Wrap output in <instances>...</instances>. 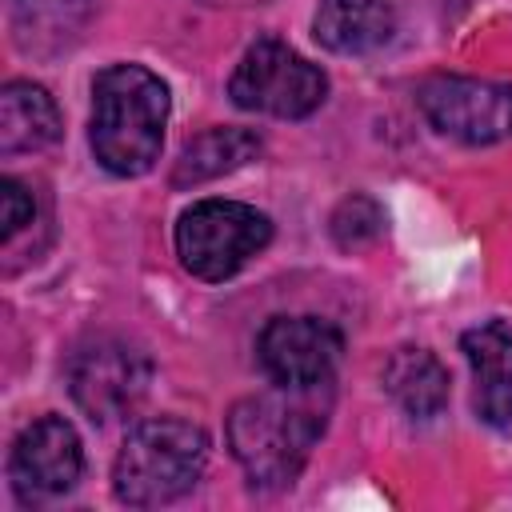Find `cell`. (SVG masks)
I'll list each match as a JSON object with an SVG mask.
<instances>
[{
    "label": "cell",
    "instance_id": "1",
    "mask_svg": "<svg viewBox=\"0 0 512 512\" xmlns=\"http://www.w3.org/2000/svg\"><path fill=\"white\" fill-rule=\"evenodd\" d=\"M320 392H328V384L320 388L276 384L268 392H252L232 404L228 448L256 488H288L304 472L328 420V400H320Z\"/></svg>",
    "mask_w": 512,
    "mask_h": 512
},
{
    "label": "cell",
    "instance_id": "2",
    "mask_svg": "<svg viewBox=\"0 0 512 512\" xmlns=\"http://www.w3.org/2000/svg\"><path fill=\"white\" fill-rule=\"evenodd\" d=\"M168 124V84L144 64H108L92 80V156L112 176L156 164Z\"/></svg>",
    "mask_w": 512,
    "mask_h": 512
},
{
    "label": "cell",
    "instance_id": "3",
    "mask_svg": "<svg viewBox=\"0 0 512 512\" xmlns=\"http://www.w3.org/2000/svg\"><path fill=\"white\" fill-rule=\"evenodd\" d=\"M204 460H208L204 428L176 420V416L140 420L124 436L116 464H112L116 500L132 508L172 504L200 480Z\"/></svg>",
    "mask_w": 512,
    "mask_h": 512
},
{
    "label": "cell",
    "instance_id": "4",
    "mask_svg": "<svg viewBox=\"0 0 512 512\" xmlns=\"http://www.w3.org/2000/svg\"><path fill=\"white\" fill-rule=\"evenodd\" d=\"M272 240V220L240 200H200L176 220V256L196 280H228Z\"/></svg>",
    "mask_w": 512,
    "mask_h": 512
},
{
    "label": "cell",
    "instance_id": "5",
    "mask_svg": "<svg viewBox=\"0 0 512 512\" xmlns=\"http://www.w3.org/2000/svg\"><path fill=\"white\" fill-rule=\"evenodd\" d=\"M324 92H328L324 72L284 40H256L240 56L228 80V96L236 108L264 112L276 120L312 116L324 104Z\"/></svg>",
    "mask_w": 512,
    "mask_h": 512
},
{
    "label": "cell",
    "instance_id": "6",
    "mask_svg": "<svg viewBox=\"0 0 512 512\" xmlns=\"http://www.w3.org/2000/svg\"><path fill=\"white\" fill-rule=\"evenodd\" d=\"M152 380V360L116 336H100L84 348L72 352L68 360V392L80 404V412H88V420L104 424L116 416H128Z\"/></svg>",
    "mask_w": 512,
    "mask_h": 512
},
{
    "label": "cell",
    "instance_id": "7",
    "mask_svg": "<svg viewBox=\"0 0 512 512\" xmlns=\"http://www.w3.org/2000/svg\"><path fill=\"white\" fill-rule=\"evenodd\" d=\"M424 120L464 144H496L512 136V84L476 76H428L416 88Z\"/></svg>",
    "mask_w": 512,
    "mask_h": 512
},
{
    "label": "cell",
    "instance_id": "8",
    "mask_svg": "<svg viewBox=\"0 0 512 512\" xmlns=\"http://www.w3.org/2000/svg\"><path fill=\"white\" fill-rule=\"evenodd\" d=\"M344 336L320 316H272L256 336V360L272 384L320 388L332 384Z\"/></svg>",
    "mask_w": 512,
    "mask_h": 512
},
{
    "label": "cell",
    "instance_id": "9",
    "mask_svg": "<svg viewBox=\"0 0 512 512\" xmlns=\"http://www.w3.org/2000/svg\"><path fill=\"white\" fill-rule=\"evenodd\" d=\"M80 468H84V448H80L76 428L64 416L32 420L16 436L12 456H8V480L24 504L64 496L80 480Z\"/></svg>",
    "mask_w": 512,
    "mask_h": 512
},
{
    "label": "cell",
    "instance_id": "10",
    "mask_svg": "<svg viewBox=\"0 0 512 512\" xmlns=\"http://www.w3.org/2000/svg\"><path fill=\"white\" fill-rule=\"evenodd\" d=\"M472 368L476 416L492 428H512V328L504 320L476 324L460 336Z\"/></svg>",
    "mask_w": 512,
    "mask_h": 512
},
{
    "label": "cell",
    "instance_id": "11",
    "mask_svg": "<svg viewBox=\"0 0 512 512\" xmlns=\"http://www.w3.org/2000/svg\"><path fill=\"white\" fill-rule=\"evenodd\" d=\"M312 32L328 52L360 56L376 52L396 32V12L388 0H320Z\"/></svg>",
    "mask_w": 512,
    "mask_h": 512
},
{
    "label": "cell",
    "instance_id": "12",
    "mask_svg": "<svg viewBox=\"0 0 512 512\" xmlns=\"http://www.w3.org/2000/svg\"><path fill=\"white\" fill-rule=\"evenodd\" d=\"M60 136V112L48 88L32 80H8L0 88V152L20 156L48 148Z\"/></svg>",
    "mask_w": 512,
    "mask_h": 512
},
{
    "label": "cell",
    "instance_id": "13",
    "mask_svg": "<svg viewBox=\"0 0 512 512\" xmlns=\"http://www.w3.org/2000/svg\"><path fill=\"white\" fill-rule=\"evenodd\" d=\"M384 392L416 420H432L448 404V368L428 348H396L384 364Z\"/></svg>",
    "mask_w": 512,
    "mask_h": 512
},
{
    "label": "cell",
    "instance_id": "14",
    "mask_svg": "<svg viewBox=\"0 0 512 512\" xmlns=\"http://www.w3.org/2000/svg\"><path fill=\"white\" fill-rule=\"evenodd\" d=\"M92 12V0H12V36L32 56H52L68 48L84 20Z\"/></svg>",
    "mask_w": 512,
    "mask_h": 512
},
{
    "label": "cell",
    "instance_id": "15",
    "mask_svg": "<svg viewBox=\"0 0 512 512\" xmlns=\"http://www.w3.org/2000/svg\"><path fill=\"white\" fill-rule=\"evenodd\" d=\"M260 156V136L252 128H208L196 140L184 144L176 168H172V184H204L216 180L224 172H236L240 164Z\"/></svg>",
    "mask_w": 512,
    "mask_h": 512
},
{
    "label": "cell",
    "instance_id": "16",
    "mask_svg": "<svg viewBox=\"0 0 512 512\" xmlns=\"http://www.w3.org/2000/svg\"><path fill=\"white\" fill-rule=\"evenodd\" d=\"M384 232V208L372 196H348L332 216V236L340 248H360Z\"/></svg>",
    "mask_w": 512,
    "mask_h": 512
},
{
    "label": "cell",
    "instance_id": "17",
    "mask_svg": "<svg viewBox=\"0 0 512 512\" xmlns=\"http://www.w3.org/2000/svg\"><path fill=\"white\" fill-rule=\"evenodd\" d=\"M28 224H36V196L16 176H4L0 180V236H4V248H12V240Z\"/></svg>",
    "mask_w": 512,
    "mask_h": 512
}]
</instances>
